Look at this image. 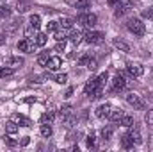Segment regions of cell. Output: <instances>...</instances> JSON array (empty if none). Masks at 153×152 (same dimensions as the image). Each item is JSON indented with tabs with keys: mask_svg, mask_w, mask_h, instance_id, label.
I'll use <instances>...</instances> for the list:
<instances>
[{
	"mask_svg": "<svg viewBox=\"0 0 153 152\" xmlns=\"http://www.w3.org/2000/svg\"><path fill=\"white\" fill-rule=\"evenodd\" d=\"M62 118H64V125H66V127H71V125H73V122H75V116H73V114H64V116H62Z\"/></svg>",
	"mask_w": 153,
	"mask_h": 152,
	"instance_id": "obj_30",
	"label": "cell"
},
{
	"mask_svg": "<svg viewBox=\"0 0 153 152\" xmlns=\"http://www.w3.org/2000/svg\"><path fill=\"white\" fill-rule=\"evenodd\" d=\"M55 118V113L53 111H48V113H43L41 114V123H52Z\"/></svg>",
	"mask_w": 153,
	"mask_h": 152,
	"instance_id": "obj_24",
	"label": "cell"
},
{
	"mask_svg": "<svg viewBox=\"0 0 153 152\" xmlns=\"http://www.w3.org/2000/svg\"><path fill=\"white\" fill-rule=\"evenodd\" d=\"M11 16V7H7V5H0V18H9Z\"/></svg>",
	"mask_w": 153,
	"mask_h": 152,
	"instance_id": "obj_29",
	"label": "cell"
},
{
	"mask_svg": "<svg viewBox=\"0 0 153 152\" xmlns=\"http://www.w3.org/2000/svg\"><path fill=\"white\" fill-rule=\"evenodd\" d=\"M18 120H20V125H23V127H30V125H32V122H30L29 118H23V116H18Z\"/></svg>",
	"mask_w": 153,
	"mask_h": 152,
	"instance_id": "obj_35",
	"label": "cell"
},
{
	"mask_svg": "<svg viewBox=\"0 0 153 152\" xmlns=\"http://www.w3.org/2000/svg\"><path fill=\"white\" fill-rule=\"evenodd\" d=\"M20 27H22V18H16V20H11L9 23H5L4 31H5L7 34H16V32L20 31Z\"/></svg>",
	"mask_w": 153,
	"mask_h": 152,
	"instance_id": "obj_7",
	"label": "cell"
},
{
	"mask_svg": "<svg viewBox=\"0 0 153 152\" xmlns=\"http://www.w3.org/2000/svg\"><path fill=\"white\" fill-rule=\"evenodd\" d=\"M96 66H98L96 59H89V63H87V68H89V70H96Z\"/></svg>",
	"mask_w": 153,
	"mask_h": 152,
	"instance_id": "obj_41",
	"label": "cell"
},
{
	"mask_svg": "<svg viewBox=\"0 0 153 152\" xmlns=\"http://www.w3.org/2000/svg\"><path fill=\"white\" fill-rule=\"evenodd\" d=\"M70 41L73 43V45H78V43H82V39H84V34L80 32V31H71V34H70Z\"/></svg>",
	"mask_w": 153,
	"mask_h": 152,
	"instance_id": "obj_17",
	"label": "cell"
},
{
	"mask_svg": "<svg viewBox=\"0 0 153 152\" xmlns=\"http://www.w3.org/2000/svg\"><path fill=\"white\" fill-rule=\"evenodd\" d=\"M126 88V81H125V77L121 75H116L112 79V86H111V93H119V91H123Z\"/></svg>",
	"mask_w": 153,
	"mask_h": 152,
	"instance_id": "obj_6",
	"label": "cell"
},
{
	"mask_svg": "<svg viewBox=\"0 0 153 152\" xmlns=\"http://www.w3.org/2000/svg\"><path fill=\"white\" fill-rule=\"evenodd\" d=\"M114 134V125H107L102 129V140H111Z\"/></svg>",
	"mask_w": 153,
	"mask_h": 152,
	"instance_id": "obj_18",
	"label": "cell"
},
{
	"mask_svg": "<svg viewBox=\"0 0 153 152\" xmlns=\"http://www.w3.org/2000/svg\"><path fill=\"white\" fill-rule=\"evenodd\" d=\"M39 132H41L43 138H50V136H52V127H50V123H41Z\"/></svg>",
	"mask_w": 153,
	"mask_h": 152,
	"instance_id": "obj_21",
	"label": "cell"
},
{
	"mask_svg": "<svg viewBox=\"0 0 153 152\" xmlns=\"http://www.w3.org/2000/svg\"><path fill=\"white\" fill-rule=\"evenodd\" d=\"M103 32H98V31H89L85 36H84V39L89 43V45H100L102 41H103Z\"/></svg>",
	"mask_w": 153,
	"mask_h": 152,
	"instance_id": "obj_4",
	"label": "cell"
},
{
	"mask_svg": "<svg viewBox=\"0 0 153 152\" xmlns=\"http://www.w3.org/2000/svg\"><path fill=\"white\" fill-rule=\"evenodd\" d=\"M55 39H57V41H66L64 31H55Z\"/></svg>",
	"mask_w": 153,
	"mask_h": 152,
	"instance_id": "obj_37",
	"label": "cell"
},
{
	"mask_svg": "<svg viewBox=\"0 0 153 152\" xmlns=\"http://www.w3.org/2000/svg\"><path fill=\"white\" fill-rule=\"evenodd\" d=\"M23 57H20V56H11L9 59H7V66H11V68H20V66H23Z\"/></svg>",
	"mask_w": 153,
	"mask_h": 152,
	"instance_id": "obj_12",
	"label": "cell"
},
{
	"mask_svg": "<svg viewBox=\"0 0 153 152\" xmlns=\"http://www.w3.org/2000/svg\"><path fill=\"white\" fill-rule=\"evenodd\" d=\"M128 134H130V138L134 140V143H137V145H141V143H143V138H141V132H139V127H137V125H134V123H132V125H130V132H128Z\"/></svg>",
	"mask_w": 153,
	"mask_h": 152,
	"instance_id": "obj_11",
	"label": "cell"
},
{
	"mask_svg": "<svg viewBox=\"0 0 153 152\" xmlns=\"http://www.w3.org/2000/svg\"><path fill=\"white\" fill-rule=\"evenodd\" d=\"M152 75H153V70H152Z\"/></svg>",
	"mask_w": 153,
	"mask_h": 152,
	"instance_id": "obj_47",
	"label": "cell"
},
{
	"mask_svg": "<svg viewBox=\"0 0 153 152\" xmlns=\"http://www.w3.org/2000/svg\"><path fill=\"white\" fill-rule=\"evenodd\" d=\"M61 65H62V59L61 57H50L48 59V63H46V66H48V70H57V68H61Z\"/></svg>",
	"mask_w": 153,
	"mask_h": 152,
	"instance_id": "obj_14",
	"label": "cell"
},
{
	"mask_svg": "<svg viewBox=\"0 0 153 152\" xmlns=\"http://www.w3.org/2000/svg\"><path fill=\"white\" fill-rule=\"evenodd\" d=\"M73 23H75V20L70 18V16H61V18H59V27H61V29H71Z\"/></svg>",
	"mask_w": 153,
	"mask_h": 152,
	"instance_id": "obj_13",
	"label": "cell"
},
{
	"mask_svg": "<svg viewBox=\"0 0 153 152\" xmlns=\"http://www.w3.org/2000/svg\"><path fill=\"white\" fill-rule=\"evenodd\" d=\"M91 7V0H76L75 2V9H87Z\"/></svg>",
	"mask_w": 153,
	"mask_h": 152,
	"instance_id": "obj_27",
	"label": "cell"
},
{
	"mask_svg": "<svg viewBox=\"0 0 153 152\" xmlns=\"http://www.w3.org/2000/svg\"><path fill=\"white\" fill-rule=\"evenodd\" d=\"M5 132H7V134H16V132H18V123L13 122V120H9V122L5 123Z\"/></svg>",
	"mask_w": 153,
	"mask_h": 152,
	"instance_id": "obj_19",
	"label": "cell"
},
{
	"mask_svg": "<svg viewBox=\"0 0 153 152\" xmlns=\"http://www.w3.org/2000/svg\"><path fill=\"white\" fill-rule=\"evenodd\" d=\"M29 141H30V140H29V136H25V138L22 140V147H27V145H29Z\"/></svg>",
	"mask_w": 153,
	"mask_h": 152,
	"instance_id": "obj_44",
	"label": "cell"
},
{
	"mask_svg": "<svg viewBox=\"0 0 153 152\" xmlns=\"http://www.w3.org/2000/svg\"><path fill=\"white\" fill-rule=\"evenodd\" d=\"M48 59H50L48 52H43V54H39V56H38V65H39V66H46Z\"/></svg>",
	"mask_w": 153,
	"mask_h": 152,
	"instance_id": "obj_26",
	"label": "cell"
},
{
	"mask_svg": "<svg viewBox=\"0 0 153 152\" xmlns=\"http://www.w3.org/2000/svg\"><path fill=\"white\" fill-rule=\"evenodd\" d=\"M143 18H144V20H153V7L143 9Z\"/></svg>",
	"mask_w": 153,
	"mask_h": 152,
	"instance_id": "obj_31",
	"label": "cell"
},
{
	"mask_svg": "<svg viewBox=\"0 0 153 152\" xmlns=\"http://www.w3.org/2000/svg\"><path fill=\"white\" fill-rule=\"evenodd\" d=\"M53 79H55V82H59V84H64V82L68 81V75H66V74H59V75H55Z\"/></svg>",
	"mask_w": 153,
	"mask_h": 152,
	"instance_id": "obj_34",
	"label": "cell"
},
{
	"mask_svg": "<svg viewBox=\"0 0 153 152\" xmlns=\"http://www.w3.org/2000/svg\"><path fill=\"white\" fill-rule=\"evenodd\" d=\"M89 59H91L89 56H84V57H80V59H78V65H80V66H87Z\"/></svg>",
	"mask_w": 153,
	"mask_h": 152,
	"instance_id": "obj_40",
	"label": "cell"
},
{
	"mask_svg": "<svg viewBox=\"0 0 153 152\" xmlns=\"http://www.w3.org/2000/svg\"><path fill=\"white\" fill-rule=\"evenodd\" d=\"M112 43H114V47H116V48H119L121 52H128V50H130V45H128L126 41L119 39V38H114V41H112Z\"/></svg>",
	"mask_w": 153,
	"mask_h": 152,
	"instance_id": "obj_16",
	"label": "cell"
},
{
	"mask_svg": "<svg viewBox=\"0 0 153 152\" xmlns=\"http://www.w3.org/2000/svg\"><path fill=\"white\" fill-rule=\"evenodd\" d=\"M4 140H5L7 147H16V145H18V141H16V140H13V138H4Z\"/></svg>",
	"mask_w": 153,
	"mask_h": 152,
	"instance_id": "obj_42",
	"label": "cell"
},
{
	"mask_svg": "<svg viewBox=\"0 0 153 152\" xmlns=\"http://www.w3.org/2000/svg\"><path fill=\"white\" fill-rule=\"evenodd\" d=\"M134 7V4L132 2H125V4H117L116 5V11H114V16L116 18H119V16H123V14H126L130 9Z\"/></svg>",
	"mask_w": 153,
	"mask_h": 152,
	"instance_id": "obj_8",
	"label": "cell"
},
{
	"mask_svg": "<svg viewBox=\"0 0 153 152\" xmlns=\"http://www.w3.org/2000/svg\"><path fill=\"white\" fill-rule=\"evenodd\" d=\"M57 27H59V22H48V23H46V31H48V32H55Z\"/></svg>",
	"mask_w": 153,
	"mask_h": 152,
	"instance_id": "obj_32",
	"label": "cell"
},
{
	"mask_svg": "<svg viewBox=\"0 0 153 152\" xmlns=\"http://www.w3.org/2000/svg\"><path fill=\"white\" fill-rule=\"evenodd\" d=\"M126 27H128V31H130L132 34H135V36H144V32H146L144 23H143L139 18H130V20L126 22Z\"/></svg>",
	"mask_w": 153,
	"mask_h": 152,
	"instance_id": "obj_1",
	"label": "cell"
},
{
	"mask_svg": "<svg viewBox=\"0 0 153 152\" xmlns=\"http://www.w3.org/2000/svg\"><path fill=\"white\" fill-rule=\"evenodd\" d=\"M76 22L80 25H84V27H94L96 22H98V18H96V14H78Z\"/></svg>",
	"mask_w": 153,
	"mask_h": 152,
	"instance_id": "obj_3",
	"label": "cell"
},
{
	"mask_svg": "<svg viewBox=\"0 0 153 152\" xmlns=\"http://www.w3.org/2000/svg\"><path fill=\"white\" fill-rule=\"evenodd\" d=\"M46 41H48V36H46L45 32H38V34H36V45H38V47H45Z\"/></svg>",
	"mask_w": 153,
	"mask_h": 152,
	"instance_id": "obj_25",
	"label": "cell"
},
{
	"mask_svg": "<svg viewBox=\"0 0 153 152\" xmlns=\"http://www.w3.org/2000/svg\"><path fill=\"white\" fill-rule=\"evenodd\" d=\"M111 109H112V106H111L109 102H105V104L98 106V109H96V116H98V118H109Z\"/></svg>",
	"mask_w": 153,
	"mask_h": 152,
	"instance_id": "obj_10",
	"label": "cell"
},
{
	"mask_svg": "<svg viewBox=\"0 0 153 152\" xmlns=\"http://www.w3.org/2000/svg\"><path fill=\"white\" fill-rule=\"evenodd\" d=\"M144 120H146V123H150V125H153V109H150V111L146 113V116H144Z\"/></svg>",
	"mask_w": 153,
	"mask_h": 152,
	"instance_id": "obj_39",
	"label": "cell"
},
{
	"mask_svg": "<svg viewBox=\"0 0 153 152\" xmlns=\"http://www.w3.org/2000/svg\"><path fill=\"white\" fill-rule=\"evenodd\" d=\"M132 123H135V122H134V116H130V114H123V118L119 120V125H123V127H130Z\"/></svg>",
	"mask_w": 153,
	"mask_h": 152,
	"instance_id": "obj_22",
	"label": "cell"
},
{
	"mask_svg": "<svg viewBox=\"0 0 153 152\" xmlns=\"http://www.w3.org/2000/svg\"><path fill=\"white\" fill-rule=\"evenodd\" d=\"M126 102H128L130 106H134L135 109H144V108H146V102H144L139 95H135V93H128V95H126Z\"/></svg>",
	"mask_w": 153,
	"mask_h": 152,
	"instance_id": "obj_5",
	"label": "cell"
},
{
	"mask_svg": "<svg viewBox=\"0 0 153 152\" xmlns=\"http://www.w3.org/2000/svg\"><path fill=\"white\" fill-rule=\"evenodd\" d=\"M14 74V68H0V77H9Z\"/></svg>",
	"mask_w": 153,
	"mask_h": 152,
	"instance_id": "obj_33",
	"label": "cell"
},
{
	"mask_svg": "<svg viewBox=\"0 0 153 152\" xmlns=\"http://www.w3.org/2000/svg\"><path fill=\"white\" fill-rule=\"evenodd\" d=\"M123 109H111V114H109V118H111V122H119L121 118H123Z\"/></svg>",
	"mask_w": 153,
	"mask_h": 152,
	"instance_id": "obj_20",
	"label": "cell"
},
{
	"mask_svg": "<svg viewBox=\"0 0 153 152\" xmlns=\"http://www.w3.org/2000/svg\"><path fill=\"white\" fill-rule=\"evenodd\" d=\"M4 43H5V36H2V34H0V47H2Z\"/></svg>",
	"mask_w": 153,
	"mask_h": 152,
	"instance_id": "obj_45",
	"label": "cell"
},
{
	"mask_svg": "<svg viewBox=\"0 0 153 152\" xmlns=\"http://www.w3.org/2000/svg\"><path fill=\"white\" fill-rule=\"evenodd\" d=\"M119 143H121L123 149H132L134 147V140L130 138V134H123L121 140H119Z\"/></svg>",
	"mask_w": 153,
	"mask_h": 152,
	"instance_id": "obj_15",
	"label": "cell"
},
{
	"mask_svg": "<svg viewBox=\"0 0 153 152\" xmlns=\"http://www.w3.org/2000/svg\"><path fill=\"white\" fill-rule=\"evenodd\" d=\"M64 47H66V41H57V45H55V52H64Z\"/></svg>",
	"mask_w": 153,
	"mask_h": 152,
	"instance_id": "obj_38",
	"label": "cell"
},
{
	"mask_svg": "<svg viewBox=\"0 0 153 152\" xmlns=\"http://www.w3.org/2000/svg\"><path fill=\"white\" fill-rule=\"evenodd\" d=\"M16 48H18L20 52H32V50L36 48V39H32V38L20 39L18 45H16Z\"/></svg>",
	"mask_w": 153,
	"mask_h": 152,
	"instance_id": "obj_2",
	"label": "cell"
},
{
	"mask_svg": "<svg viewBox=\"0 0 153 152\" xmlns=\"http://www.w3.org/2000/svg\"><path fill=\"white\" fill-rule=\"evenodd\" d=\"M29 22H30V27H32V29H39V23H41V18H39V14H32Z\"/></svg>",
	"mask_w": 153,
	"mask_h": 152,
	"instance_id": "obj_28",
	"label": "cell"
},
{
	"mask_svg": "<svg viewBox=\"0 0 153 152\" xmlns=\"http://www.w3.org/2000/svg\"><path fill=\"white\" fill-rule=\"evenodd\" d=\"M85 145H87L89 149H94V136H93V134H89V136L85 138Z\"/></svg>",
	"mask_w": 153,
	"mask_h": 152,
	"instance_id": "obj_36",
	"label": "cell"
},
{
	"mask_svg": "<svg viewBox=\"0 0 153 152\" xmlns=\"http://www.w3.org/2000/svg\"><path fill=\"white\" fill-rule=\"evenodd\" d=\"M117 4H121V0H109V5L111 7H116Z\"/></svg>",
	"mask_w": 153,
	"mask_h": 152,
	"instance_id": "obj_43",
	"label": "cell"
},
{
	"mask_svg": "<svg viewBox=\"0 0 153 152\" xmlns=\"http://www.w3.org/2000/svg\"><path fill=\"white\" fill-rule=\"evenodd\" d=\"M126 74L130 77H141L144 74V68L141 66V65H134V63H130L128 66H126Z\"/></svg>",
	"mask_w": 153,
	"mask_h": 152,
	"instance_id": "obj_9",
	"label": "cell"
},
{
	"mask_svg": "<svg viewBox=\"0 0 153 152\" xmlns=\"http://www.w3.org/2000/svg\"><path fill=\"white\" fill-rule=\"evenodd\" d=\"M29 9H30L29 0H18V13H27Z\"/></svg>",
	"mask_w": 153,
	"mask_h": 152,
	"instance_id": "obj_23",
	"label": "cell"
},
{
	"mask_svg": "<svg viewBox=\"0 0 153 152\" xmlns=\"http://www.w3.org/2000/svg\"><path fill=\"white\" fill-rule=\"evenodd\" d=\"M148 102H152L153 104V95H148Z\"/></svg>",
	"mask_w": 153,
	"mask_h": 152,
	"instance_id": "obj_46",
	"label": "cell"
}]
</instances>
